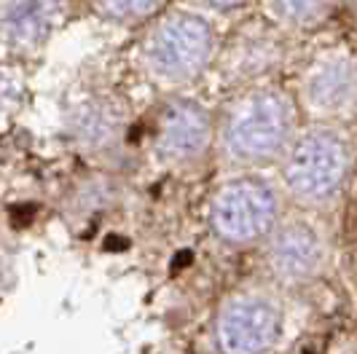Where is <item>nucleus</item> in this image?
Masks as SVG:
<instances>
[{
    "label": "nucleus",
    "mask_w": 357,
    "mask_h": 354,
    "mask_svg": "<svg viewBox=\"0 0 357 354\" xmlns=\"http://www.w3.org/2000/svg\"><path fill=\"white\" fill-rule=\"evenodd\" d=\"M207 220L218 239L248 247L271 236L280 220V199L266 180L236 175L220 183L210 196Z\"/></svg>",
    "instance_id": "20e7f679"
},
{
    "label": "nucleus",
    "mask_w": 357,
    "mask_h": 354,
    "mask_svg": "<svg viewBox=\"0 0 357 354\" xmlns=\"http://www.w3.org/2000/svg\"><path fill=\"white\" fill-rule=\"evenodd\" d=\"M349 6H352V11L357 14V0H349Z\"/></svg>",
    "instance_id": "f3484780"
},
{
    "label": "nucleus",
    "mask_w": 357,
    "mask_h": 354,
    "mask_svg": "<svg viewBox=\"0 0 357 354\" xmlns=\"http://www.w3.org/2000/svg\"><path fill=\"white\" fill-rule=\"evenodd\" d=\"M296 137V105L274 86L239 91L215 121V145L234 169L264 167L282 159Z\"/></svg>",
    "instance_id": "f257e3e1"
},
{
    "label": "nucleus",
    "mask_w": 357,
    "mask_h": 354,
    "mask_svg": "<svg viewBox=\"0 0 357 354\" xmlns=\"http://www.w3.org/2000/svg\"><path fill=\"white\" fill-rule=\"evenodd\" d=\"M266 263L277 279L301 284L314 279L328 263V242L306 220H290L271 231Z\"/></svg>",
    "instance_id": "6e6552de"
},
{
    "label": "nucleus",
    "mask_w": 357,
    "mask_h": 354,
    "mask_svg": "<svg viewBox=\"0 0 357 354\" xmlns=\"http://www.w3.org/2000/svg\"><path fill=\"white\" fill-rule=\"evenodd\" d=\"M280 309L264 293H236L220 306L215 338L223 354H261L277 341Z\"/></svg>",
    "instance_id": "0eeeda50"
},
{
    "label": "nucleus",
    "mask_w": 357,
    "mask_h": 354,
    "mask_svg": "<svg viewBox=\"0 0 357 354\" xmlns=\"http://www.w3.org/2000/svg\"><path fill=\"white\" fill-rule=\"evenodd\" d=\"M220 72L234 81V84H255L274 68L282 65L285 59V40L277 33V27L264 24V22H250L242 24L220 56Z\"/></svg>",
    "instance_id": "1a4fd4ad"
},
{
    "label": "nucleus",
    "mask_w": 357,
    "mask_h": 354,
    "mask_svg": "<svg viewBox=\"0 0 357 354\" xmlns=\"http://www.w3.org/2000/svg\"><path fill=\"white\" fill-rule=\"evenodd\" d=\"M124 110L113 100L91 97L78 102L70 116V134L86 151H107L116 148L124 137Z\"/></svg>",
    "instance_id": "9b49d317"
},
{
    "label": "nucleus",
    "mask_w": 357,
    "mask_h": 354,
    "mask_svg": "<svg viewBox=\"0 0 357 354\" xmlns=\"http://www.w3.org/2000/svg\"><path fill=\"white\" fill-rule=\"evenodd\" d=\"M52 27L38 0H0V62L40 52Z\"/></svg>",
    "instance_id": "9d476101"
},
{
    "label": "nucleus",
    "mask_w": 357,
    "mask_h": 354,
    "mask_svg": "<svg viewBox=\"0 0 357 354\" xmlns=\"http://www.w3.org/2000/svg\"><path fill=\"white\" fill-rule=\"evenodd\" d=\"M355 142L336 124H317L296 134L282 153V183L304 207L331 204L347 185Z\"/></svg>",
    "instance_id": "7ed1b4c3"
},
{
    "label": "nucleus",
    "mask_w": 357,
    "mask_h": 354,
    "mask_svg": "<svg viewBox=\"0 0 357 354\" xmlns=\"http://www.w3.org/2000/svg\"><path fill=\"white\" fill-rule=\"evenodd\" d=\"M94 11L116 24H145L164 11L167 0H91Z\"/></svg>",
    "instance_id": "ddd939ff"
},
{
    "label": "nucleus",
    "mask_w": 357,
    "mask_h": 354,
    "mask_svg": "<svg viewBox=\"0 0 357 354\" xmlns=\"http://www.w3.org/2000/svg\"><path fill=\"white\" fill-rule=\"evenodd\" d=\"M22 84L24 81L17 68L0 62V126L17 113L19 100H22Z\"/></svg>",
    "instance_id": "4468645a"
},
{
    "label": "nucleus",
    "mask_w": 357,
    "mask_h": 354,
    "mask_svg": "<svg viewBox=\"0 0 357 354\" xmlns=\"http://www.w3.org/2000/svg\"><path fill=\"white\" fill-rule=\"evenodd\" d=\"M188 3H194L199 8H207V11H236V8H242L248 0H188Z\"/></svg>",
    "instance_id": "2eb2a0df"
},
{
    "label": "nucleus",
    "mask_w": 357,
    "mask_h": 354,
    "mask_svg": "<svg viewBox=\"0 0 357 354\" xmlns=\"http://www.w3.org/2000/svg\"><path fill=\"white\" fill-rule=\"evenodd\" d=\"M218 56L213 24L197 11L172 8L148 22L140 40V70L159 88L175 91L194 84Z\"/></svg>",
    "instance_id": "f03ea898"
},
{
    "label": "nucleus",
    "mask_w": 357,
    "mask_h": 354,
    "mask_svg": "<svg viewBox=\"0 0 357 354\" xmlns=\"http://www.w3.org/2000/svg\"><path fill=\"white\" fill-rule=\"evenodd\" d=\"M298 102L322 124L357 110V62L344 49L317 54L298 78Z\"/></svg>",
    "instance_id": "423d86ee"
},
{
    "label": "nucleus",
    "mask_w": 357,
    "mask_h": 354,
    "mask_svg": "<svg viewBox=\"0 0 357 354\" xmlns=\"http://www.w3.org/2000/svg\"><path fill=\"white\" fill-rule=\"evenodd\" d=\"M268 17L287 30H314L328 22L336 0H264Z\"/></svg>",
    "instance_id": "f8f14e48"
},
{
    "label": "nucleus",
    "mask_w": 357,
    "mask_h": 354,
    "mask_svg": "<svg viewBox=\"0 0 357 354\" xmlns=\"http://www.w3.org/2000/svg\"><path fill=\"white\" fill-rule=\"evenodd\" d=\"M40 6H43V11H46V17L52 19V24L56 19H62L68 11H70V6L75 0H38Z\"/></svg>",
    "instance_id": "dca6fc26"
},
{
    "label": "nucleus",
    "mask_w": 357,
    "mask_h": 354,
    "mask_svg": "<svg viewBox=\"0 0 357 354\" xmlns=\"http://www.w3.org/2000/svg\"><path fill=\"white\" fill-rule=\"evenodd\" d=\"M215 145V118L191 97H169L156 116L153 151L169 169H194Z\"/></svg>",
    "instance_id": "39448f33"
}]
</instances>
